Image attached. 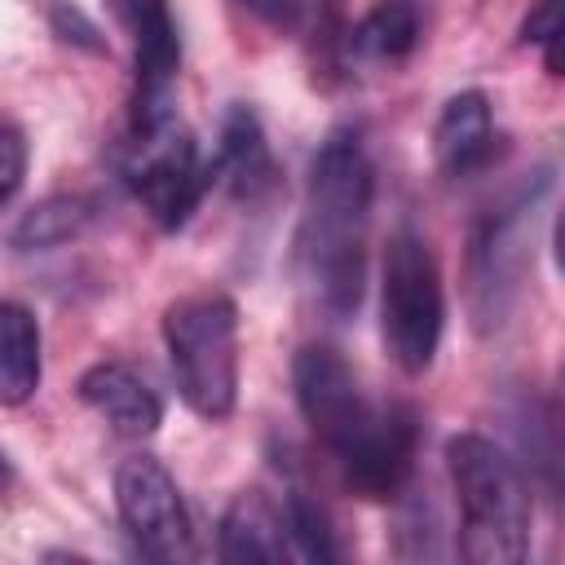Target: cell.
<instances>
[{
  "label": "cell",
  "instance_id": "18",
  "mask_svg": "<svg viewBox=\"0 0 565 565\" xmlns=\"http://www.w3.org/2000/svg\"><path fill=\"white\" fill-rule=\"evenodd\" d=\"M26 172V141L13 124H0V203L22 185Z\"/></svg>",
  "mask_w": 565,
  "mask_h": 565
},
{
  "label": "cell",
  "instance_id": "7",
  "mask_svg": "<svg viewBox=\"0 0 565 565\" xmlns=\"http://www.w3.org/2000/svg\"><path fill=\"white\" fill-rule=\"evenodd\" d=\"M446 327V291L437 274V256L428 238L411 225H402L380 265V335L388 358L406 371L419 375L433 366L437 344Z\"/></svg>",
  "mask_w": 565,
  "mask_h": 565
},
{
  "label": "cell",
  "instance_id": "12",
  "mask_svg": "<svg viewBox=\"0 0 565 565\" xmlns=\"http://www.w3.org/2000/svg\"><path fill=\"white\" fill-rule=\"evenodd\" d=\"M212 172L247 203L265 199L278 185V168H274V154H269V141H265V128L247 106H230L225 110Z\"/></svg>",
  "mask_w": 565,
  "mask_h": 565
},
{
  "label": "cell",
  "instance_id": "10",
  "mask_svg": "<svg viewBox=\"0 0 565 565\" xmlns=\"http://www.w3.org/2000/svg\"><path fill=\"white\" fill-rule=\"evenodd\" d=\"M494 115L481 88L455 93L433 124V159L446 177H472L494 159Z\"/></svg>",
  "mask_w": 565,
  "mask_h": 565
},
{
  "label": "cell",
  "instance_id": "16",
  "mask_svg": "<svg viewBox=\"0 0 565 565\" xmlns=\"http://www.w3.org/2000/svg\"><path fill=\"white\" fill-rule=\"evenodd\" d=\"M88 221H93V203L84 194H49L31 212H22V221L13 225V247L44 252V247L71 243L75 234H84Z\"/></svg>",
  "mask_w": 565,
  "mask_h": 565
},
{
  "label": "cell",
  "instance_id": "22",
  "mask_svg": "<svg viewBox=\"0 0 565 565\" xmlns=\"http://www.w3.org/2000/svg\"><path fill=\"white\" fill-rule=\"evenodd\" d=\"M9 486V463H4V455H0V490Z\"/></svg>",
  "mask_w": 565,
  "mask_h": 565
},
{
  "label": "cell",
  "instance_id": "21",
  "mask_svg": "<svg viewBox=\"0 0 565 565\" xmlns=\"http://www.w3.org/2000/svg\"><path fill=\"white\" fill-rule=\"evenodd\" d=\"M238 4H247L256 18H265L274 26H296L300 22V0H238Z\"/></svg>",
  "mask_w": 565,
  "mask_h": 565
},
{
  "label": "cell",
  "instance_id": "14",
  "mask_svg": "<svg viewBox=\"0 0 565 565\" xmlns=\"http://www.w3.org/2000/svg\"><path fill=\"white\" fill-rule=\"evenodd\" d=\"M428 0H375L362 22L349 31V49L362 62H402L415 53L424 35Z\"/></svg>",
  "mask_w": 565,
  "mask_h": 565
},
{
  "label": "cell",
  "instance_id": "6",
  "mask_svg": "<svg viewBox=\"0 0 565 565\" xmlns=\"http://www.w3.org/2000/svg\"><path fill=\"white\" fill-rule=\"evenodd\" d=\"M119 172L159 230H181L212 181V163H203L199 141L181 124L177 106L132 115L128 141L119 150Z\"/></svg>",
  "mask_w": 565,
  "mask_h": 565
},
{
  "label": "cell",
  "instance_id": "19",
  "mask_svg": "<svg viewBox=\"0 0 565 565\" xmlns=\"http://www.w3.org/2000/svg\"><path fill=\"white\" fill-rule=\"evenodd\" d=\"M53 31L62 35V40H71V44H79V49H102V40H97V26L75 9V4H53Z\"/></svg>",
  "mask_w": 565,
  "mask_h": 565
},
{
  "label": "cell",
  "instance_id": "3",
  "mask_svg": "<svg viewBox=\"0 0 565 565\" xmlns=\"http://www.w3.org/2000/svg\"><path fill=\"white\" fill-rule=\"evenodd\" d=\"M446 472L459 503V556L472 565L521 561L530 552V490L516 459L481 433H455Z\"/></svg>",
  "mask_w": 565,
  "mask_h": 565
},
{
  "label": "cell",
  "instance_id": "8",
  "mask_svg": "<svg viewBox=\"0 0 565 565\" xmlns=\"http://www.w3.org/2000/svg\"><path fill=\"white\" fill-rule=\"evenodd\" d=\"M115 508L137 543L141 556L150 561H190L194 556V530L185 499L172 481V472L154 455H128L115 468Z\"/></svg>",
  "mask_w": 565,
  "mask_h": 565
},
{
  "label": "cell",
  "instance_id": "4",
  "mask_svg": "<svg viewBox=\"0 0 565 565\" xmlns=\"http://www.w3.org/2000/svg\"><path fill=\"white\" fill-rule=\"evenodd\" d=\"M547 190H552V172L543 168L525 177L516 190H508L499 203H490L468 234V256H463L468 318L481 335L499 331L521 296L534 256V221L543 212Z\"/></svg>",
  "mask_w": 565,
  "mask_h": 565
},
{
  "label": "cell",
  "instance_id": "5",
  "mask_svg": "<svg viewBox=\"0 0 565 565\" xmlns=\"http://www.w3.org/2000/svg\"><path fill=\"white\" fill-rule=\"evenodd\" d=\"M163 344L185 406L225 419L238 402V309L221 291H194L163 309Z\"/></svg>",
  "mask_w": 565,
  "mask_h": 565
},
{
  "label": "cell",
  "instance_id": "2",
  "mask_svg": "<svg viewBox=\"0 0 565 565\" xmlns=\"http://www.w3.org/2000/svg\"><path fill=\"white\" fill-rule=\"evenodd\" d=\"M375 199V168L358 128H335L309 172L300 216V260L331 318H349L366 278V225Z\"/></svg>",
  "mask_w": 565,
  "mask_h": 565
},
{
  "label": "cell",
  "instance_id": "20",
  "mask_svg": "<svg viewBox=\"0 0 565 565\" xmlns=\"http://www.w3.org/2000/svg\"><path fill=\"white\" fill-rule=\"evenodd\" d=\"M556 35H561L556 0H543V4L525 18V40H534V44H543V49H547V66H556Z\"/></svg>",
  "mask_w": 565,
  "mask_h": 565
},
{
  "label": "cell",
  "instance_id": "15",
  "mask_svg": "<svg viewBox=\"0 0 565 565\" xmlns=\"http://www.w3.org/2000/svg\"><path fill=\"white\" fill-rule=\"evenodd\" d=\"M40 388V327L31 309L0 300V406H22Z\"/></svg>",
  "mask_w": 565,
  "mask_h": 565
},
{
  "label": "cell",
  "instance_id": "13",
  "mask_svg": "<svg viewBox=\"0 0 565 565\" xmlns=\"http://www.w3.org/2000/svg\"><path fill=\"white\" fill-rule=\"evenodd\" d=\"M216 543H221V561H282L287 556L282 512L260 490H243L225 508Z\"/></svg>",
  "mask_w": 565,
  "mask_h": 565
},
{
  "label": "cell",
  "instance_id": "17",
  "mask_svg": "<svg viewBox=\"0 0 565 565\" xmlns=\"http://www.w3.org/2000/svg\"><path fill=\"white\" fill-rule=\"evenodd\" d=\"M282 525H287V539L296 543L300 556H309V561H335L340 556L331 516H327V508L313 494L291 490L287 503H282Z\"/></svg>",
  "mask_w": 565,
  "mask_h": 565
},
{
  "label": "cell",
  "instance_id": "1",
  "mask_svg": "<svg viewBox=\"0 0 565 565\" xmlns=\"http://www.w3.org/2000/svg\"><path fill=\"white\" fill-rule=\"evenodd\" d=\"M291 388L305 424L331 450L344 481L366 499H393L415 468V415L402 402L362 393L353 366L327 349L305 344L291 362Z\"/></svg>",
  "mask_w": 565,
  "mask_h": 565
},
{
  "label": "cell",
  "instance_id": "11",
  "mask_svg": "<svg viewBox=\"0 0 565 565\" xmlns=\"http://www.w3.org/2000/svg\"><path fill=\"white\" fill-rule=\"evenodd\" d=\"M79 397L124 437H150L163 424V397L124 362L88 366L79 375Z\"/></svg>",
  "mask_w": 565,
  "mask_h": 565
},
{
  "label": "cell",
  "instance_id": "9",
  "mask_svg": "<svg viewBox=\"0 0 565 565\" xmlns=\"http://www.w3.org/2000/svg\"><path fill=\"white\" fill-rule=\"evenodd\" d=\"M106 4L115 9L119 26L132 40V66H137L132 115L172 106V84L181 71V35L168 0H106Z\"/></svg>",
  "mask_w": 565,
  "mask_h": 565
}]
</instances>
